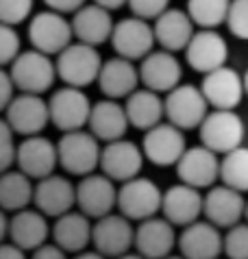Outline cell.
Returning a JSON list of instances; mask_svg holds the SVG:
<instances>
[{
    "label": "cell",
    "mask_w": 248,
    "mask_h": 259,
    "mask_svg": "<svg viewBox=\"0 0 248 259\" xmlns=\"http://www.w3.org/2000/svg\"><path fill=\"white\" fill-rule=\"evenodd\" d=\"M127 7L135 18H142L146 22H155L163 11L170 9V0H129Z\"/></svg>",
    "instance_id": "cell-40"
},
{
    "label": "cell",
    "mask_w": 248,
    "mask_h": 259,
    "mask_svg": "<svg viewBox=\"0 0 248 259\" xmlns=\"http://www.w3.org/2000/svg\"><path fill=\"white\" fill-rule=\"evenodd\" d=\"M140 81L146 90H152L157 94H168L181 85L183 68L174 53L168 50H152L148 57L140 61Z\"/></svg>",
    "instance_id": "cell-21"
},
{
    "label": "cell",
    "mask_w": 248,
    "mask_h": 259,
    "mask_svg": "<svg viewBox=\"0 0 248 259\" xmlns=\"http://www.w3.org/2000/svg\"><path fill=\"white\" fill-rule=\"evenodd\" d=\"M202 215L218 229H231L239 225L246 215L244 194L237 190H231L227 185H214L205 194Z\"/></svg>",
    "instance_id": "cell-22"
},
{
    "label": "cell",
    "mask_w": 248,
    "mask_h": 259,
    "mask_svg": "<svg viewBox=\"0 0 248 259\" xmlns=\"http://www.w3.org/2000/svg\"><path fill=\"white\" fill-rule=\"evenodd\" d=\"M179 235L163 215L161 218H148L137 222L135 227V253L146 259H166L172 255V248L177 246Z\"/></svg>",
    "instance_id": "cell-23"
},
{
    "label": "cell",
    "mask_w": 248,
    "mask_h": 259,
    "mask_svg": "<svg viewBox=\"0 0 248 259\" xmlns=\"http://www.w3.org/2000/svg\"><path fill=\"white\" fill-rule=\"evenodd\" d=\"M92 100L78 88L63 85L61 90H55L48 98V109H50V124L59 128L61 133L81 131L90 122L92 113Z\"/></svg>",
    "instance_id": "cell-7"
},
{
    "label": "cell",
    "mask_w": 248,
    "mask_h": 259,
    "mask_svg": "<svg viewBox=\"0 0 248 259\" xmlns=\"http://www.w3.org/2000/svg\"><path fill=\"white\" fill-rule=\"evenodd\" d=\"M9 74L13 78V85L20 94H46L55 85L57 66L50 55H44L39 50H22L18 59L9 66Z\"/></svg>",
    "instance_id": "cell-2"
},
{
    "label": "cell",
    "mask_w": 248,
    "mask_h": 259,
    "mask_svg": "<svg viewBox=\"0 0 248 259\" xmlns=\"http://www.w3.org/2000/svg\"><path fill=\"white\" fill-rule=\"evenodd\" d=\"M9 225H11V218L7 215L5 209H0V244L9 240Z\"/></svg>",
    "instance_id": "cell-45"
},
{
    "label": "cell",
    "mask_w": 248,
    "mask_h": 259,
    "mask_svg": "<svg viewBox=\"0 0 248 259\" xmlns=\"http://www.w3.org/2000/svg\"><path fill=\"white\" fill-rule=\"evenodd\" d=\"M142 150L146 161H150L152 165H159V168L177 165L187 150L185 135L179 126L170 124V122H161V124L152 126L150 131L144 133Z\"/></svg>",
    "instance_id": "cell-12"
},
{
    "label": "cell",
    "mask_w": 248,
    "mask_h": 259,
    "mask_svg": "<svg viewBox=\"0 0 248 259\" xmlns=\"http://www.w3.org/2000/svg\"><path fill=\"white\" fill-rule=\"evenodd\" d=\"M53 225H48V218L39 209L28 207L18 213L11 215V225H9V242H13L22 250H33L39 248L42 244L48 242Z\"/></svg>",
    "instance_id": "cell-28"
},
{
    "label": "cell",
    "mask_w": 248,
    "mask_h": 259,
    "mask_svg": "<svg viewBox=\"0 0 248 259\" xmlns=\"http://www.w3.org/2000/svg\"><path fill=\"white\" fill-rule=\"evenodd\" d=\"M166 120L179 126L181 131H192L202 124L209 113V103L200 88L192 83H181L179 88L168 92L166 98Z\"/></svg>",
    "instance_id": "cell-8"
},
{
    "label": "cell",
    "mask_w": 248,
    "mask_h": 259,
    "mask_svg": "<svg viewBox=\"0 0 248 259\" xmlns=\"http://www.w3.org/2000/svg\"><path fill=\"white\" fill-rule=\"evenodd\" d=\"M118 259H146V257H142L140 253H127V255H122Z\"/></svg>",
    "instance_id": "cell-48"
},
{
    "label": "cell",
    "mask_w": 248,
    "mask_h": 259,
    "mask_svg": "<svg viewBox=\"0 0 248 259\" xmlns=\"http://www.w3.org/2000/svg\"><path fill=\"white\" fill-rule=\"evenodd\" d=\"M244 120L237 116L235 111L227 109H214L207 113L198 126V138L200 144L214 150L216 155H227L231 150L242 146L244 142Z\"/></svg>",
    "instance_id": "cell-6"
},
{
    "label": "cell",
    "mask_w": 248,
    "mask_h": 259,
    "mask_svg": "<svg viewBox=\"0 0 248 259\" xmlns=\"http://www.w3.org/2000/svg\"><path fill=\"white\" fill-rule=\"evenodd\" d=\"M31 259H68V253L55 242H46L31 253Z\"/></svg>",
    "instance_id": "cell-43"
},
{
    "label": "cell",
    "mask_w": 248,
    "mask_h": 259,
    "mask_svg": "<svg viewBox=\"0 0 248 259\" xmlns=\"http://www.w3.org/2000/svg\"><path fill=\"white\" fill-rule=\"evenodd\" d=\"M28 41L39 53L57 57L74 41L72 22L63 13H57L53 9L39 11L28 22Z\"/></svg>",
    "instance_id": "cell-5"
},
{
    "label": "cell",
    "mask_w": 248,
    "mask_h": 259,
    "mask_svg": "<svg viewBox=\"0 0 248 259\" xmlns=\"http://www.w3.org/2000/svg\"><path fill=\"white\" fill-rule=\"evenodd\" d=\"M103 57L96 46L83 44V41H72V44L57 55L55 66L57 76L70 88L85 90L87 85L98 83L100 70H103Z\"/></svg>",
    "instance_id": "cell-1"
},
{
    "label": "cell",
    "mask_w": 248,
    "mask_h": 259,
    "mask_svg": "<svg viewBox=\"0 0 248 259\" xmlns=\"http://www.w3.org/2000/svg\"><path fill=\"white\" fill-rule=\"evenodd\" d=\"M33 207L46 218H59L76 207V185L63 175H50L35 181Z\"/></svg>",
    "instance_id": "cell-16"
},
{
    "label": "cell",
    "mask_w": 248,
    "mask_h": 259,
    "mask_svg": "<svg viewBox=\"0 0 248 259\" xmlns=\"http://www.w3.org/2000/svg\"><path fill=\"white\" fill-rule=\"evenodd\" d=\"M22 53V41L16 26L0 24V68L11 66Z\"/></svg>",
    "instance_id": "cell-37"
},
{
    "label": "cell",
    "mask_w": 248,
    "mask_h": 259,
    "mask_svg": "<svg viewBox=\"0 0 248 259\" xmlns=\"http://www.w3.org/2000/svg\"><path fill=\"white\" fill-rule=\"evenodd\" d=\"M244 222H248V200H246V215H244Z\"/></svg>",
    "instance_id": "cell-51"
},
{
    "label": "cell",
    "mask_w": 248,
    "mask_h": 259,
    "mask_svg": "<svg viewBox=\"0 0 248 259\" xmlns=\"http://www.w3.org/2000/svg\"><path fill=\"white\" fill-rule=\"evenodd\" d=\"M13 128L5 118H0V175L13 168L18 155V144L13 140Z\"/></svg>",
    "instance_id": "cell-38"
},
{
    "label": "cell",
    "mask_w": 248,
    "mask_h": 259,
    "mask_svg": "<svg viewBox=\"0 0 248 259\" xmlns=\"http://www.w3.org/2000/svg\"><path fill=\"white\" fill-rule=\"evenodd\" d=\"M35 0H0V24L18 26L33 13Z\"/></svg>",
    "instance_id": "cell-36"
},
{
    "label": "cell",
    "mask_w": 248,
    "mask_h": 259,
    "mask_svg": "<svg viewBox=\"0 0 248 259\" xmlns=\"http://www.w3.org/2000/svg\"><path fill=\"white\" fill-rule=\"evenodd\" d=\"M0 259H26V250H22L13 242H3L0 244Z\"/></svg>",
    "instance_id": "cell-44"
},
{
    "label": "cell",
    "mask_w": 248,
    "mask_h": 259,
    "mask_svg": "<svg viewBox=\"0 0 248 259\" xmlns=\"http://www.w3.org/2000/svg\"><path fill=\"white\" fill-rule=\"evenodd\" d=\"M131 126L129 116L124 105H120L118 100L111 98H103L98 103H94L92 113H90V122H87V131L94 138L103 144L122 140L127 135Z\"/></svg>",
    "instance_id": "cell-25"
},
{
    "label": "cell",
    "mask_w": 248,
    "mask_h": 259,
    "mask_svg": "<svg viewBox=\"0 0 248 259\" xmlns=\"http://www.w3.org/2000/svg\"><path fill=\"white\" fill-rule=\"evenodd\" d=\"M33 196L35 183L24 172L11 168L0 175V209H5L7 213H18L22 209H28L33 205Z\"/></svg>",
    "instance_id": "cell-32"
},
{
    "label": "cell",
    "mask_w": 248,
    "mask_h": 259,
    "mask_svg": "<svg viewBox=\"0 0 248 259\" xmlns=\"http://www.w3.org/2000/svg\"><path fill=\"white\" fill-rule=\"evenodd\" d=\"M224 255L227 259H248V222H239V225L227 229Z\"/></svg>",
    "instance_id": "cell-35"
},
{
    "label": "cell",
    "mask_w": 248,
    "mask_h": 259,
    "mask_svg": "<svg viewBox=\"0 0 248 259\" xmlns=\"http://www.w3.org/2000/svg\"><path fill=\"white\" fill-rule=\"evenodd\" d=\"M155 28L150 22L142 18H122L115 22L113 35H111V48L118 57H124L129 61H142L155 50Z\"/></svg>",
    "instance_id": "cell-11"
},
{
    "label": "cell",
    "mask_w": 248,
    "mask_h": 259,
    "mask_svg": "<svg viewBox=\"0 0 248 259\" xmlns=\"http://www.w3.org/2000/svg\"><path fill=\"white\" fill-rule=\"evenodd\" d=\"M177 246L185 259H220L224 253V235L209 220H196L183 227Z\"/></svg>",
    "instance_id": "cell-20"
},
{
    "label": "cell",
    "mask_w": 248,
    "mask_h": 259,
    "mask_svg": "<svg viewBox=\"0 0 248 259\" xmlns=\"http://www.w3.org/2000/svg\"><path fill=\"white\" fill-rule=\"evenodd\" d=\"M72 259H107V257H105V255H100V253H96V250H83V253L74 255Z\"/></svg>",
    "instance_id": "cell-47"
},
{
    "label": "cell",
    "mask_w": 248,
    "mask_h": 259,
    "mask_svg": "<svg viewBox=\"0 0 248 259\" xmlns=\"http://www.w3.org/2000/svg\"><path fill=\"white\" fill-rule=\"evenodd\" d=\"M16 85H13V78L9 74V70L0 68V113L7 111V107L11 105V100L16 98Z\"/></svg>",
    "instance_id": "cell-41"
},
{
    "label": "cell",
    "mask_w": 248,
    "mask_h": 259,
    "mask_svg": "<svg viewBox=\"0 0 248 259\" xmlns=\"http://www.w3.org/2000/svg\"><path fill=\"white\" fill-rule=\"evenodd\" d=\"M220 181L231 190L248 192V148L239 146L220 159Z\"/></svg>",
    "instance_id": "cell-33"
},
{
    "label": "cell",
    "mask_w": 248,
    "mask_h": 259,
    "mask_svg": "<svg viewBox=\"0 0 248 259\" xmlns=\"http://www.w3.org/2000/svg\"><path fill=\"white\" fill-rule=\"evenodd\" d=\"M72 31L74 39L90 46H103L105 41H111L115 22L111 18V11H107L100 5H85L72 16Z\"/></svg>",
    "instance_id": "cell-27"
},
{
    "label": "cell",
    "mask_w": 248,
    "mask_h": 259,
    "mask_svg": "<svg viewBox=\"0 0 248 259\" xmlns=\"http://www.w3.org/2000/svg\"><path fill=\"white\" fill-rule=\"evenodd\" d=\"M5 120L9 122L13 133L22 135V138L42 135V131L50 122L48 100H44V96L37 94H18L7 107Z\"/></svg>",
    "instance_id": "cell-15"
},
{
    "label": "cell",
    "mask_w": 248,
    "mask_h": 259,
    "mask_svg": "<svg viewBox=\"0 0 248 259\" xmlns=\"http://www.w3.org/2000/svg\"><path fill=\"white\" fill-rule=\"evenodd\" d=\"M140 68L135 61H129L124 57H111L103 63L98 76V88L105 94V98L111 100H127L135 90H140Z\"/></svg>",
    "instance_id": "cell-26"
},
{
    "label": "cell",
    "mask_w": 248,
    "mask_h": 259,
    "mask_svg": "<svg viewBox=\"0 0 248 259\" xmlns=\"http://www.w3.org/2000/svg\"><path fill=\"white\" fill-rule=\"evenodd\" d=\"M16 165L20 172H24L33 181H39V179L55 175V168L59 165L57 144H53L48 138H44V135L24 138L18 144Z\"/></svg>",
    "instance_id": "cell-18"
},
{
    "label": "cell",
    "mask_w": 248,
    "mask_h": 259,
    "mask_svg": "<svg viewBox=\"0 0 248 259\" xmlns=\"http://www.w3.org/2000/svg\"><path fill=\"white\" fill-rule=\"evenodd\" d=\"M177 177L181 183L192 185L196 190L214 188L220 179V157L202 144L187 148L177 163Z\"/></svg>",
    "instance_id": "cell-17"
},
{
    "label": "cell",
    "mask_w": 248,
    "mask_h": 259,
    "mask_svg": "<svg viewBox=\"0 0 248 259\" xmlns=\"http://www.w3.org/2000/svg\"><path fill=\"white\" fill-rule=\"evenodd\" d=\"M202 207H205V196L200 194V190L185 183H177L163 192L161 215L174 227H187L200 220Z\"/></svg>",
    "instance_id": "cell-24"
},
{
    "label": "cell",
    "mask_w": 248,
    "mask_h": 259,
    "mask_svg": "<svg viewBox=\"0 0 248 259\" xmlns=\"http://www.w3.org/2000/svg\"><path fill=\"white\" fill-rule=\"evenodd\" d=\"M200 90L205 94L209 107H214V109H227V111H235V107L246 96L244 76L229 66L218 68L202 76Z\"/></svg>",
    "instance_id": "cell-19"
},
{
    "label": "cell",
    "mask_w": 248,
    "mask_h": 259,
    "mask_svg": "<svg viewBox=\"0 0 248 259\" xmlns=\"http://www.w3.org/2000/svg\"><path fill=\"white\" fill-rule=\"evenodd\" d=\"M185 59L194 72H200L205 76L209 72L227 66L229 44L216 28H198L185 48Z\"/></svg>",
    "instance_id": "cell-13"
},
{
    "label": "cell",
    "mask_w": 248,
    "mask_h": 259,
    "mask_svg": "<svg viewBox=\"0 0 248 259\" xmlns=\"http://www.w3.org/2000/svg\"><path fill=\"white\" fill-rule=\"evenodd\" d=\"M94 5L105 7L107 11H115V9H120V7L129 5V0H94Z\"/></svg>",
    "instance_id": "cell-46"
},
{
    "label": "cell",
    "mask_w": 248,
    "mask_h": 259,
    "mask_svg": "<svg viewBox=\"0 0 248 259\" xmlns=\"http://www.w3.org/2000/svg\"><path fill=\"white\" fill-rule=\"evenodd\" d=\"M76 207L87 218L98 220L118 209V188L103 172L83 177L76 185Z\"/></svg>",
    "instance_id": "cell-10"
},
{
    "label": "cell",
    "mask_w": 248,
    "mask_h": 259,
    "mask_svg": "<svg viewBox=\"0 0 248 259\" xmlns=\"http://www.w3.org/2000/svg\"><path fill=\"white\" fill-rule=\"evenodd\" d=\"M144 150L135 142L127 138L109 142L103 146L100 155V172L107 175L115 183H127L131 179L140 177L144 165Z\"/></svg>",
    "instance_id": "cell-14"
},
{
    "label": "cell",
    "mask_w": 248,
    "mask_h": 259,
    "mask_svg": "<svg viewBox=\"0 0 248 259\" xmlns=\"http://www.w3.org/2000/svg\"><path fill=\"white\" fill-rule=\"evenodd\" d=\"M166 259H185L183 255H170V257H166Z\"/></svg>",
    "instance_id": "cell-50"
},
{
    "label": "cell",
    "mask_w": 248,
    "mask_h": 259,
    "mask_svg": "<svg viewBox=\"0 0 248 259\" xmlns=\"http://www.w3.org/2000/svg\"><path fill=\"white\" fill-rule=\"evenodd\" d=\"M92 231H94L92 218H87L83 211H68L65 215L55 218L50 237L68 255L70 253L78 255L92 244Z\"/></svg>",
    "instance_id": "cell-30"
},
{
    "label": "cell",
    "mask_w": 248,
    "mask_h": 259,
    "mask_svg": "<svg viewBox=\"0 0 248 259\" xmlns=\"http://www.w3.org/2000/svg\"><path fill=\"white\" fill-rule=\"evenodd\" d=\"M227 26L233 37L248 41V0H231Z\"/></svg>",
    "instance_id": "cell-39"
},
{
    "label": "cell",
    "mask_w": 248,
    "mask_h": 259,
    "mask_svg": "<svg viewBox=\"0 0 248 259\" xmlns=\"http://www.w3.org/2000/svg\"><path fill=\"white\" fill-rule=\"evenodd\" d=\"M231 0H187V13L198 28H218L227 24Z\"/></svg>",
    "instance_id": "cell-34"
},
{
    "label": "cell",
    "mask_w": 248,
    "mask_h": 259,
    "mask_svg": "<svg viewBox=\"0 0 248 259\" xmlns=\"http://www.w3.org/2000/svg\"><path fill=\"white\" fill-rule=\"evenodd\" d=\"M244 90H246V96H248V70L244 72Z\"/></svg>",
    "instance_id": "cell-49"
},
{
    "label": "cell",
    "mask_w": 248,
    "mask_h": 259,
    "mask_svg": "<svg viewBox=\"0 0 248 259\" xmlns=\"http://www.w3.org/2000/svg\"><path fill=\"white\" fill-rule=\"evenodd\" d=\"M163 192L148 177H135L118 188V211L131 222H144L161 211Z\"/></svg>",
    "instance_id": "cell-4"
},
{
    "label": "cell",
    "mask_w": 248,
    "mask_h": 259,
    "mask_svg": "<svg viewBox=\"0 0 248 259\" xmlns=\"http://www.w3.org/2000/svg\"><path fill=\"white\" fill-rule=\"evenodd\" d=\"M57 153H59V165L68 175L83 179L98 172L103 148L87 128H81V131L63 133L57 142Z\"/></svg>",
    "instance_id": "cell-3"
},
{
    "label": "cell",
    "mask_w": 248,
    "mask_h": 259,
    "mask_svg": "<svg viewBox=\"0 0 248 259\" xmlns=\"http://www.w3.org/2000/svg\"><path fill=\"white\" fill-rule=\"evenodd\" d=\"M92 246L96 253L105 255L107 259H118L122 255L131 253L135 246V227L129 218L118 211L109 213L105 218H98L94 222L92 231Z\"/></svg>",
    "instance_id": "cell-9"
},
{
    "label": "cell",
    "mask_w": 248,
    "mask_h": 259,
    "mask_svg": "<svg viewBox=\"0 0 248 259\" xmlns=\"http://www.w3.org/2000/svg\"><path fill=\"white\" fill-rule=\"evenodd\" d=\"M44 5L57 13H63V16H74L81 7L87 5V0H44Z\"/></svg>",
    "instance_id": "cell-42"
},
{
    "label": "cell",
    "mask_w": 248,
    "mask_h": 259,
    "mask_svg": "<svg viewBox=\"0 0 248 259\" xmlns=\"http://www.w3.org/2000/svg\"><path fill=\"white\" fill-rule=\"evenodd\" d=\"M124 109L131 126L140 128V131H150L152 126L161 124L166 118V103L163 98L152 90H135L127 100H124Z\"/></svg>",
    "instance_id": "cell-31"
},
{
    "label": "cell",
    "mask_w": 248,
    "mask_h": 259,
    "mask_svg": "<svg viewBox=\"0 0 248 259\" xmlns=\"http://www.w3.org/2000/svg\"><path fill=\"white\" fill-rule=\"evenodd\" d=\"M194 22L189 18V13L183 9H174L170 7L168 11H163L155 22H152V28H155V39L157 44L161 46V50H168V53H179V50H185L187 44L194 37Z\"/></svg>",
    "instance_id": "cell-29"
}]
</instances>
